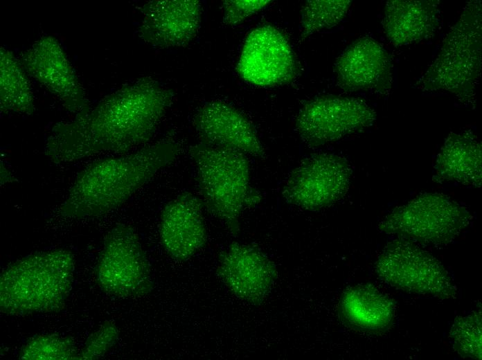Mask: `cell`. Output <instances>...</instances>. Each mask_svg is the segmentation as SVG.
<instances>
[{
	"instance_id": "6da1fadb",
	"label": "cell",
	"mask_w": 482,
	"mask_h": 360,
	"mask_svg": "<svg viewBox=\"0 0 482 360\" xmlns=\"http://www.w3.org/2000/svg\"><path fill=\"white\" fill-rule=\"evenodd\" d=\"M175 93L156 80L143 77L106 96L71 120L55 123L44 154L55 164L102 154H125L153 138Z\"/></svg>"
},
{
	"instance_id": "7a4b0ae2",
	"label": "cell",
	"mask_w": 482,
	"mask_h": 360,
	"mask_svg": "<svg viewBox=\"0 0 482 360\" xmlns=\"http://www.w3.org/2000/svg\"><path fill=\"white\" fill-rule=\"evenodd\" d=\"M180 144L161 140L119 156L96 160L78 172L60 206V216L94 217L121 206L162 168L175 161Z\"/></svg>"
},
{
	"instance_id": "3957f363",
	"label": "cell",
	"mask_w": 482,
	"mask_h": 360,
	"mask_svg": "<svg viewBox=\"0 0 482 360\" xmlns=\"http://www.w3.org/2000/svg\"><path fill=\"white\" fill-rule=\"evenodd\" d=\"M75 260L65 249L28 255L10 264L0 278V309L26 316L62 308L72 287Z\"/></svg>"
},
{
	"instance_id": "277c9868",
	"label": "cell",
	"mask_w": 482,
	"mask_h": 360,
	"mask_svg": "<svg viewBox=\"0 0 482 360\" xmlns=\"http://www.w3.org/2000/svg\"><path fill=\"white\" fill-rule=\"evenodd\" d=\"M189 154L195 165L203 206L237 234L242 212L260 200L250 183L247 156L202 142L190 146Z\"/></svg>"
},
{
	"instance_id": "5b68a950",
	"label": "cell",
	"mask_w": 482,
	"mask_h": 360,
	"mask_svg": "<svg viewBox=\"0 0 482 360\" xmlns=\"http://www.w3.org/2000/svg\"><path fill=\"white\" fill-rule=\"evenodd\" d=\"M481 3H467L438 55L418 82L425 91H445L473 102L481 71Z\"/></svg>"
},
{
	"instance_id": "8992f818",
	"label": "cell",
	"mask_w": 482,
	"mask_h": 360,
	"mask_svg": "<svg viewBox=\"0 0 482 360\" xmlns=\"http://www.w3.org/2000/svg\"><path fill=\"white\" fill-rule=\"evenodd\" d=\"M472 219L468 209L449 197L427 192L395 207L378 229L417 244L444 246L455 240Z\"/></svg>"
},
{
	"instance_id": "52a82bcc",
	"label": "cell",
	"mask_w": 482,
	"mask_h": 360,
	"mask_svg": "<svg viewBox=\"0 0 482 360\" xmlns=\"http://www.w3.org/2000/svg\"><path fill=\"white\" fill-rule=\"evenodd\" d=\"M378 278L395 289L440 299L456 298L457 288L442 263L418 244L402 238L389 242L378 255Z\"/></svg>"
},
{
	"instance_id": "ba28073f",
	"label": "cell",
	"mask_w": 482,
	"mask_h": 360,
	"mask_svg": "<svg viewBox=\"0 0 482 360\" xmlns=\"http://www.w3.org/2000/svg\"><path fill=\"white\" fill-rule=\"evenodd\" d=\"M96 276L100 289L116 297H141L152 291L149 261L131 226L118 224L106 235Z\"/></svg>"
},
{
	"instance_id": "9c48e42d",
	"label": "cell",
	"mask_w": 482,
	"mask_h": 360,
	"mask_svg": "<svg viewBox=\"0 0 482 360\" xmlns=\"http://www.w3.org/2000/svg\"><path fill=\"white\" fill-rule=\"evenodd\" d=\"M376 113L359 98L324 96L303 105L295 120L303 142L318 147L373 125Z\"/></svg>"
},
{
	"instance_id": "30bf717a",
	"label": "cell",
	"mask_w": 482,
	"mask_h": 360,
	"mask_svg": "<svg viewBox=\"0 0 482 360\" xmlns=\"http://www.w3.org/2000/svg\"><path fill=\"white\" fill-rule=\"evenodd\" d=\"M352 175L348 161L332 153H318L304 160L286 179L283 195L303 209L316 210L338 201L347 192Z\"/></svg>"
},
{
	"instance_id": "8fae6325",
	"label": "cell",
	"mask_w": 482,
	"mask_h": 360,
	"mask_svg": "<svg viewBox=\"0 0 482 360\" xmlns=\"http://www.w3.org/2000/svg\"><path fill=\"white\" fill-rule=\"evenodd\" d=\"M236 71L253 85L274 87L291 82L297 73V63L285 36L276 28L264 25L247 37Z\"/></svg>"
},
{
	"instance_id": "7c38bea8",
	"label": "cell",
	"mask_w": 482,
	"mask_h": 360,
	"mask_svg": "<svg viewBox=\"0 0 482 360\" xmlns=\"http://www.w3.org/2000/svg\"><path fill=\"white\" fill-rule=\"evenodd\" d=\"M18 59L26 73L57 98L70 113L77 114L89 107L85 90L55 37H40Z\"/></svg>"
},
{
	"instance_id": "4fadbf2b",
	"label": "cell",
	"mask_w": 482,
	"mask_h": 360,
	"mask_svg": "<svg viewBox=\"0 0 482 360\" xmlns=\"http://www.w3.org/2000/svg\"><path fill=\"white\" fill-rule=\"evenodd\" d=\"M137 35L159 49L184 46L197 35L202 23L198 0H153L141 8Z\"/></svg>"
},
{
	"instance_id": "5bb4252c",
	"label": "cell",
	"mask_w": 482,
	"mask_h": 360,
	"mask_svg": "<svg viewBox=\"0 0 482 360\" xmlns=\"http://www.w3.org/2000/svg\"><path fill=\"white\" fill-rule=\"evenodd\" d=\"M193 125L201 142L258 158L265 156L263 145L250 120L238 109L220 100L202 105Z\"/></svg>"
},
{
	"instance_id": "9a60e30c",
	"label": "cell",
	"mask_w": 482,
	"mask_h": 360,
	"mask_svg": "<svg viewBox=\"0 0 482 360\" xmlns=\"http://www.w3.org/2000/svg\"><path fill=\"white\" fill-rule=\"evenodd\" d=\"M217 273L236 297L260 304L271 291L276 278L273 262L258 248L233 243L220 255Z\"/></svg>"
},
{
	"instance_id": "2e32d148",
	"label": "cell",
	"mask_w": 482,
	"mask_h": 360,
	"mask_svg": "<svg viewBox=\"0 0 482 360\" xmlns=\"http://www.w3.org/2000/svg\"><path fill=\"white\" fill-rule=\"evenodd\" d=\"M392 61L389 53L369 37L359 38L337 58V84L346 91H372L385 94L392 85Z\"/></svg>"
},
{
	"instance_id": "e0dca14e",
	"label": "cell",
	"mask_w": 482,
	"mask_h": 360,
	"mask_svg": "<svg viewBox=\"0 0 482 360\" xmlns=\"http://www.w3.org/2000/svg\"><path fill=\"white\" fill-rule=\"evenodd\" d=\"M203 204L190 192H183L163 208L159 235L163 247L173 259L185 261L206 242Z\"/></svg>"
},
{
	"instance_id": "ac0fdd59",
	"label": "cell",
	"mask_w": 482,
	"mask_h": 360,
	"mask_svg": "<svg viewBox=\"0 0 482 360\" xmlns=\"http://www.w3.org/2000/svg\"><path fill=\"white\" fill-rule=\"evenodd\" d=\"M440 1L390 0L385 6L383 27L395 46L418 43L431 37L440 21Z\"/></svg>"
},
{
	"instance_id": "d6986e66",
	"label": "cell",
	"mask_w": 482,
	"mask_h": 360,
	"mask_svg": "<svg viewBox=\"0 0 482 360\" xmlns=\"http://www.w3.org/2000/svg\"><path fill=\"white\" fill-rule=\"evenodd\" d=\"M481 174V143L477 136L471 131L450 133L436 157V181L479 187Z\"/></svg>"
},
{
	"instance_id": "ffe728a7",
	"label": "cell",
	"mask_w": 482,
	"mask_h": 360,
	"mask_svg": "<svg viewBox=\"0 0 482 360\" xmlns=\"http://www.w3.org/2000/svg\"><path fill=\"white\" fill-rule=\"evenodd\" d=\"M343 321L354 329L379 333L388 330L395 318V306L389 296L370 284L347 289L340 300Z\"/></svg>"
},
{
	"instance_id": "44dd1931",
	"label": "cell",
	"mask_w": 482,
	"mask_h": 360,
	"mask_svg": "<svg viewBox=\"0 0 482 360\" xmlns=\"http://www.w3.org/2000/svg\"><path fill=\"white\" fill-rule=\"evenodd\" d=\"M0 109L31 115L34 95L26 72L12 51L0 48Z\"/></svg>"
},
{
	"instance_id": "7402d4cb",
	"label": "cell",
	"mask_w": 482,
	"mask_h": 360,
	"mask_svg": "<svg viewBox=\"0 0 482 360\" xmlns=\"http://www.w3.org/2000/svg\"><path fill=\"white\" fill-rule=\"evenodd\" d=\"M350 0H308L301 11V38L337 26L346 15Z\"/></svg>"
},
{
	"instance_id": "603a6c76",
	"label": "cell",
	"mask_w": 482,
	"mask_h": 360,
	"mask_svg": "<svg viewBox=\"0 0 482 360\" xmlns=\"http://www.w3.org/2000/svg\"><path fill=\"white\" fill-rule=\"evenodd\" d=\"M454 350L463 358L481 359V311L457 317L449 332Z\"/></svg>"
},
{
	"instance_id": "cb8c5ba5",
	"label": "cell",
	"mask_w": 482,
	"mask_h": 360,
	"mask_svg": "<svg viewBox=\"0 0 482 360\" xmlns=\"http://www.w3.org/2000/svg\"><path fill=\"white\" fill-rule=\"evenodd\" d=\"M78 352L69 339L56 334H40L30 340L22 348L21 359H77Z\"/></svg>"
},
{
	"instance_id": "d4e9b609",
	"label": "cell",
	"mask_w": 482,
	"mask_h": 360,
	"mask_svg": "<svg viewBox=\"0 0 482 360\" xmlns=\"http://www.w3.org/2000/svg\"><path fill=\"white\" fill-rule=\"evenodd\" d=\"M118 330L110 321L104 323L99 330L91 334L77 359H96L103 357L116 343Z\"/></svg>"
},
{
	"instance_id": "484cf974",
	"label": "cell",
	"mask_w": 482,
	"mask_h": 360,
	"mask_svg": "<svg viewBox=\"0 0 482 360\" xmlns=\"http://www.w3.org/2000/svg\"><path fill=\"white\" fill-rule=\"evenodd\" d=\"M269 0H224L222 1L223 22L234 26L269 6Z\"/></svg>"
},
{
	"instance_id": "4316f807",
	"label": "cell",
	"mask_w": 482,
	"mask_h": 360,
	"mask_svg": "<svg viewBox=\"0 0 482 360\" xmlns=\"http://www.w3.org/2000/svg\"><path fill=\"white\" fill-rule=\"evenodd\" d=\"M14 177L2 164L1 165V185H4L6 182L13 180Z\"/></svg>"
}]
</instances>
